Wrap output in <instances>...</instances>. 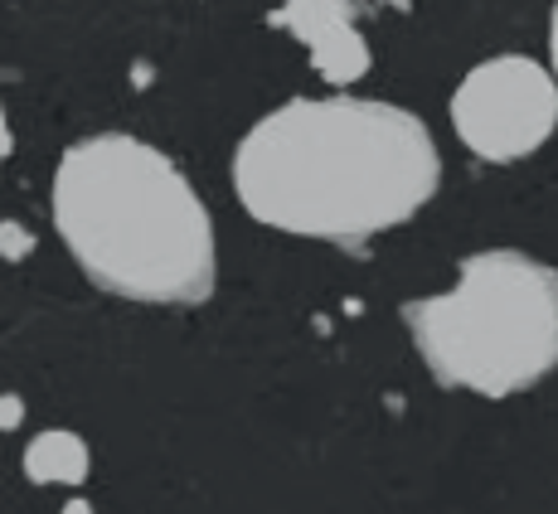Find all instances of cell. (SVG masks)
<instances>
[{
  "mask_svg": "<svg viewBox=\"0 0 558 514\" xmlns=\"http://www.w3.org/2000/svg\"><path fill=\"white\" fill-rule=\"evenodd\" d=\"M442 185L423 117L374 98H292L233 151V189L257 223L360 243L408 223Z\"/></svg>",
  "mask_w": 558,
  "mask_h": 514,
  "instance_id": "1",
  "label": "cell"
},
{
  "mask_svg": "<svg viewBox=\"0 0 558 514\" xmlns=\"http://www.w3.org/2000/svg\"><path fill=\"white\" fill-rule=\"evenodd\" d=\"M53 229L93 286L146 306H199L219 286V243L199 189L126 132L83 136L53 166Z\"/></svg>",
  "mask_w": 558,
  "mask_h": 514,
  "instance_id": "2",
  "label": "cell"
},
{
  "mask_svg": "<svg viewBox=\"0 0 558 514\" xmlns=\"http://www.w3.org/2000/svg\"><path fill=\"white\" fill-rule=\"evenodd\" d=\"M399 316L442 389L510 399L558 359V277L514 248L471 253L447 292L403 302Z\"/></svg>",
  "mask_w": 558,
  "mask_h": 514,
  "instance_id": "3",
  "label": "cell"
},
{
  "mask_svg": "<svg viewBox=\"0 0 558 514\" xmlns=\"http://www.w3.org/2000/svg\"><path fill=\"white\" fill-rule=\"evenodd\" d=\"M558 122L554 73L530 53L476 63L452 93V132L476 160L510 166L534 156Z\"/></svg>",
  "mask_w": 558,
  "mask_h": 514,
  "instance_id": "4",
  "label": "cell"
},
{
  "mask_svg": "<svg viewBox=\"0 0 558 514\" xmlns=\"http://www.w3.org/2000/svg\"><path fill=\"white\" fill-rule=\"evenodd\" d=\"M267 25L302 39L316 78L330 88H355L374 63L360 35V0H282L267 10Z\"/></svg>",
  "mask_w": 558,
  "mask_h": 514,
  "instance_id": "5",
  "label": "cell"
},
{
  "mask_svg": "<svg viewBox=\"0 0 558 514\" xmlns=\"http://www.w3.org/2000/svg\"><path fill=\"white\" fill-rule=\"evenodd\" d=\"M29 486H83L88 480V442L69 427H49L25 446Z\"/></svg>",
  "mask_w": 558,
  "mask_h": 514,
  "instance_id": "6",
  "label": "cell"
},
{
  "mask_svg": "<svg viewBox=\"0 0 558 514\" xmlns=\"http://www.w3.org/2000/svg\"><path fill=\"white\" fill-rule=\"evenodd\" d=\"M29 253H35V233L15 219H0V257L5 262H25Z\"/></svg>",
  "mask_w": 558,
  "mask_h": 514,
  "instance_id": "7",
  "label": "cell"
},
{
  "mask_svg": "<svg viewBox=\"0 0 558 514\" xmlns=\"http://www.w3.org/2000/svg\"><path fill=\"white\" fill-rule=\"evenodd\" d=\"M20 423H25V403H20V393H0V432H15Z\"/></svg>",
  "mask_w": 558,
  "mask_h": 514,
  "instance_id": "8",
  "label": "cell"
},
{
  "mask_svg": "<svg viewBox=\"0 0 558 514\" xmlns=\"http://www.w3.org/2000/svg\"><path fill=\"white\" fill-rule=\"evenodd\" d=\"M10 156V122H5V107H0V166H5Z\"/></svg>",
  "mask_w": 558,
  "mask_h": 514,
  "instance_id": "9",
  "label": "cell"
}]
</instances>
